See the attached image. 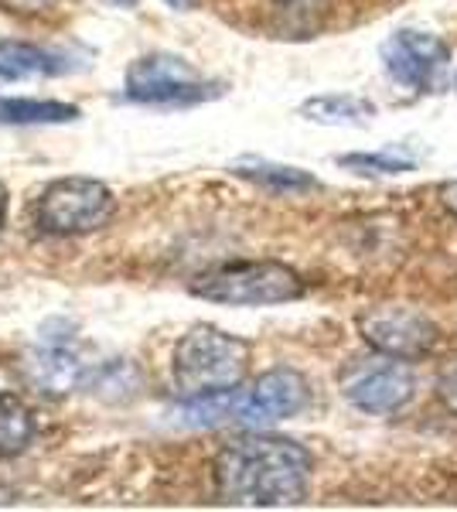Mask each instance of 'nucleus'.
Instances as JSON below:
<instances>
[{"label":"nucleus","mask_w":457,"mask_h":512,"mask_svg":"<svg viewBox=\"0 0 457 512\" xmlns=\"http://www.w3.org/2000/svg\"><path fill=\"white\" fill-rule=\"evenodd\" d=\"M454 89H457V72H454Z\"/></svg>","instance_id":"23"},{"label":"nucleus","mask_w":457,"mask_h":512,"mask_svg":"<svg viewBox=\"0 0 457 512\" xmlns=\"http://www.w3.org/2000/svg\"><path fill=\"white\" fill-rule=\"evenodd\" d=\"M79 120V106L58 99H7L0 96V123L14 127H48V123Z\"/></svg>","instance_id":"14"},{"label":"nucleus","mask_w":457,"mask_h":512,"mask_svg":"<svg viewBox=\"0 0 457 512\" xmlns=\"http://www.w3.org/2000/svg\"><path fill=\"white\" fill-rule=\"evenodd\" d=\"M168 4H171V7H178V11H188L191 0H168Z\"/></svg>","instance_id":"21"},{"label":"nucleus","mask_w":457,"mask_h":512,"mask_svg":"<svg viewBox=\"0 0 457 512\" xmlns=\"http://www.w3.org/2000/svg\"><path fill=\"white\" fill-rule=\"evenodd\" d=\"M69 72V59L28 41H0V82L52 79Z\"/></svg>","instance_id":"11"},{"label":"nucleus","mask_w":457,"mask_h":512,"mask_svg":"<svg viewBox=\"0 0 457 512\" xmlns=\"http://www.w3.org/2000/svg\"><path fill=\"white\" fill-rule=\"evenodd\" d=\"M311 403V386L290 366L267 369L256 376L249 390H232V424L267 427L277 420H290Z\"/></svg>","instance_id":"9"},{"label":"nucleus","mask_w":457,"mask_h":512,"mask_svg":"<svg viewBox=\"0 0 457 512\" xmlns=\"http://www.w3.org/2000/svg\"><path fill=\"white\" fill-rule=\"evenodd\" d=\"M437 400L444 403L451 414H457V355L440 366V373H437Z\"/></svg>","instance_id":"18"},{"label":"nucleus","mask_w":457,"mask_h":512,"mask_svg":"<svg viewBox=\"0 0 457 512\" xmlns=\"http://www.w3.org/2000/svg\"><path fill=\"white\" fill-rule=\"evenodd\" d=\"M123 89H127V99L151 106H195L222 96V82L202 79L185 59L164 52L130 62Z\"/></svg>","instance_id":"5"},{"label":"nucleus","mask_w":457,"mask_h":512,"mask_svg":"<svg viewBox=\"0 0 457 512\" xmlns=\"http://www.w3.org/2000/svg\"><path fill=\"white\" fill-rule=\"evenodd\" d=\"M328 18V0H270V28L277 38H314Z\"/></svg>","instance_id":"13"},{"label":"nucleus","mask_w":457,"mask_h":512,"mask_svg":"<svg viewBox=\"0 0 457 512\" xmlns=\"http://www.w3.org/2000/svg\"><path fill=\"white\" fill-rule=\"evenodd\" d=\"M437 198H440V205L447 209V216L457 219V178L454 181H444V185L437 188Z\"/></svg>","instance_id":"19"},{"label":"nucleus","mask_w":457,"mask_h":512,"mask_svg":"<svg viewBox=\"0 0 457 512\" xmlns=\"http://www.w3.org/2000/svg\"><path fill=\"white\" fill-rule=\"evenodd\" d=\"M35 441V417L24 407L21 396L0 393V458H14V454L28 451Z\"/></svg>","instance_id":"15"},{"label":"nucleus","mask_w":457,"mask_h":512,"mask_svg":"<svg viewBox=\"0 0 457 512\" xmlns=\"http://www.w3.org/2000/svg\"><path fill=\"white\" fill-rule=\"evenodd\" d=\"M362 342L372 352L393 355L403 362L427 359L440 342V328L434 318H427L417 308H403V304H382V308H369L355 318Z\"/></svg>","instance_id":"7"},{"label":"nucleus","mask_w":457,"mask_h":512,"mask_svg":"<svg viewBox=\"0 0 457 512\" xmlns=\"http://www.w3.org/2000/svg\"><path fill=\"white\" fill-rule=\"evenodd\" d=\"M338 164L348 171H359V175H406L413 171V158H400V154L376 151V154H342Z\"/></svg>","instance_id":"17"},{"label":"nucleus","mask_w":457,"mask_h":512,"mask_svg":"<svg viewBox=\"0 0 457 512\" xmlns=\"http://www.w3.org/2000/svg\"><path fill=\"white\" fill-rule=\"evenodd\" d=\"M4 222H7V188L0 185V233H4Z\"/></svg>","instance_id":"20"},{"label":"nucleus","mask_w":457,"mask_h":512,"mask_svg":"<svg viewBox=\"0 0 457 512\" xmlns=\"http://www.w3.org/2000/svg\"><path fill=\"white\" fill-rule=\"evenodd\" d=\"M249 369V345L215 325H195L174 345L171 379L181 400L236 390Z\"/></svg>","instance_id":"2"},{"label":"nucleus","mask_w":457,"mask_h":512,"mask_svg":"<svg viewBox=\"0 0 457 512\" xmlns=\"http://www.w3.org/2000/svg\"><path fill=\"white\" fill-rule=\"evenodd\" d=\"M110 4H123V7H134L137 0H110Z\"/></svg>","instance_id":"22"},{"label":"nucleus","mask_w":457,"mask_h":512,"mask_svg":"<svg viewBox=\"0 0 457 512\" xmlns=\"http://www.w3.org/2000/svg\"><path fill=\"white\" fill-rule=\"evenodd\" d=\"M342 396L362 414H396L417 396V376L410 362L372 352L369 359H355L342 373Z\"/></svg>","instance_id":"6"},{"label":"nucleus","mask_w":457,"mask_h":512,"mask_svg":"<svg viewBox=\"0 0 457 512\" xmlns=\"http://www.w3.org/2000/svg\"><path fill=\"white\" fill-rule=\"evenodd\" d=\"M191 294L229 308H270L304 297V280L280 260H236L219 263L191 280Z\"/></svg>","instance_id":"3"},{"label":"nucleus","mask_w":457,"mask_h":512,"mask_svg":"<svg viewBox=\"0 0 457 512\" xmlns=\"http://www.w3.org/2000/svg\"><path fill=\"white\" fill-rule=\"evenodd\" d=\"M301 117L324 127H355L376 117V103L355 93H324L301 103Z\"/></svg>","instance_id":"12"},{"label":"nucleus","mask_w":457,"mask_h":512,"mask_svg":"<svg viewBox=\"0 0 457 512\" xmlns=\"http://www.w3.org/2000/svg\"><path fill=\"white\" fill-rule=\"evenodd\" d=\"M116 212V198L96 178H62L38 195L35 222L48 236H82L106 226Z\"/></svg>","instance_id":"4"},{"label":"nucleus","mask_w":457,"mask_h":512,"mask_svg":"<svg viewBox=\"0 0 457 512\" xmlns=\"http://www.w3.org/2000/svg\"><path fill=\"white\" fill-rule=\"evenodd\" d=\"M212 478L232 506H297L311 485V451L290 437L246 434L215 454Z\"/></svg>","instance_id":"1"},{"label":"nucleus","mask_w":457,"mask_h":512,"mask_svg":"<svg viewBox=\"0 0 457 512\" xmlns=\"http://www.w3.org/2000/svg\"><path fill=\"white\" fill-rule=\"evenodd\" d=\"M28 376L31 383L41 386L45 393H69L76 390L86 376V362L79 359L72 342H41L38 352L28 355Z\"/></svg>","instance_id":"10"},{"label":"nucleus","mask_w":457,"mask_h":512,"mask_svg":"<svg viewBox=\"0 0 457 512\" xmlns=\"http://www.w3.org/2000/svg\"><path fill=\"white\" fill-rule=\"evenodd\" d=\"M239 178L253 181V185L260 188H270V192H311V188H318V178L307 175L301 168H287V164H267V161H256V164H236Z\"/></svg>","instance_id":"16"},{"label":"nucleus","mask_w":457,"mask_h":512,"mask_svg":"<svg viewBox=\"0 0 457 512\" xmlns=\"http://www.w3.org/2000/svg\"><path fill=\"white\" fill-rule=\"evenodd\" d=\"M451 62V48L434 31L400 28L382 41V69L406 93H437Z\"/></svg>","instance_id":"8"}]
</instances>
